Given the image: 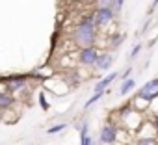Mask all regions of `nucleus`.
I'll list each match as a JSON object with an SVG mask.
<instances>
[{"label":"nucleus","mask_w":158,"mask_h":145,"mask_svg":"<svg viewBox=\"0 0 158 145\" xmlns=\"http://www.w3.org/2000/svg\"><path fill=\"white\" fill-rule=\"evenodd\" d=\"M158 99V78H151L149 82H145L138 93L134 95V106L138 102H145V104H151Z\"/></svg>","instance_id":"nucleus-2"},{"label":"nucleus","mask_w":158,"mask_h":145,"mask_svg":"<svg viewBox=\"0 0 158 145\" xmlns=\"http://www.w3.org/2000/svg\"><path fill=\"white\" fill-rule=\"evenodd\" d=\"M15 104V97L8 91H0V110H10Z\"/></svg>","instance_id":"nucleus-8"},{"label":"nucleus","mask_w":158,"mask_h":145,"mask_svg":"<svg viewBox=\"0 0 158 145\" xmlns=\"http://www.w3.org/2000/svg\"><path fill=\"white\" fill-rule=\"evenodd\" d=\"M114 19H115V13L110 8H95V11H93V21L99 30L108 28L114 23Z\"/></svg>","instance_id":"nucleus-4"},{"label":"nucleus","mask_w":158,"mask_h":145,"mask_svg":"<svg viewBox=\"0 0 158 145\" xmlns=\"http://www.w3.org/2000/svg\"><path fill=\"white\" fill-rule=\"evenodd\" d=\"M123 6H125V0H112V6H110V10H114V13L117 15V13H121Z\"/></svg>","instance_id":"nucleus-14"},{"label":"nucleus","mask_w":158,"mask_h":145,"mask_svg":"<svg viewBox=\"0 0 158 145\" xmlns=\"http://www.w3.org/2000/svg\"><path fill=\"white\" fill-rule=\"evenodd\" d=\"M132 71H134L132 67H127V69H125V71L121 72V82H125V80H128V78H130V75H132Z\"/></svg>","instance_id":"nucleus-19"},{"label":"nucleus","mask_w":158,"mask_h":145,"mask_svg":"<svg viewBox=\"0 0 158 145\" xmlns=\"http://www.w3.org/2000/svg\"><path fill=\"white\" fill-rule=\"evenodd\" d=\"M97 8H110L112 6V0H97Z\"/></svg>","instance_id":"nucleus-20"},{"label":"nucleus","mask_w":158,"mask_h":145,"mask_svg":"<svg viewBox=\"0 0 158 145\" xmlns=\"http://www.w3.org/2000/svg\"><path fill=\"white\" fill-rule=\"evenodd\" d=\"M24 86H26V78H21V80H13V82H10V84H8V89H6V91L13 95L15 91H19V89H21V88H24Z\"/></svg>","instance_id":"nucleus-12"},{"label":"nucleus","mask_w":158,"mask_h":145,"mask_svg":"<svg viewBox=\"0 0 158 145\" xmlns=\"http://www.w3.org/2000/svg\"><path fill=\"white\" fill-rule=\"evenodd\" d=\"M65 126H67V123H58V125H52V126H48V134H58V132H61V130H65Z\"/></svg>","instance_id":"nucleus-16"},{"label":"nucleus","mask_w":158,"mask_h":145,"mask_svg":"<svg viewBox=\"0 0 158 145\" xmlns=\"http://www.w3.org/2000/svg\"><path fill=\"white\" fill-rule=\"evenodd\" d=\"M101 52L97 47H88V48H80L76 54L78 58V63H80L82 67H95L97 65V60H99Z\"/></svg>","instance_id":"nucleus-3"},{"label":"nucleus","mask_w":158,"mask_h":145,"mask_svg":"<svg viewBox=\"0 0 158 145\" xmlns=\"http://www.w3.org/2000/svg\"><path fill=\"white\" fill-rule=\"evenodd\" d=\"M127 39V35L125 34H121V32H115V34H112L110 35V39H108V47L112 48V50H115V48H119L121 45H123V41Z\"/></svg>","instance_id":"nucleus-9"},{"label":"nucleus","mask_w":158,"mask_h":145,"mask_svg":"<svg viewBox=\"0 0 158 145\" xmlns=\"http://www.w3.org/2000/svg\"><path fill=\"white\" fill-rule=\"evenodd\" d=\"M39 104H41V110H43V112H47V110H48V101H47V97H45V93H43V91L39 93Z\"/></svg>","instance_id":"nucleus-17"},{"label":"nucleus","mask_w":158,"mask_h":145,"mask_svg":"<svg viewBox=\"0 0 158 145\" xmlns=\"http://www.w3.org/2000/svg\"><path fill=\"white\" fill-rule=\"evenodd\" d=\"M117 136H119L117 125L106 123V125H102V128L99 132V143H102V145H114L117 141Z\"/></svg>","instance_id":"nucleus-5"},{"label":"nucleus","mask_w":158,"mask_h":145,"mask_svg":"<svg viewBox=\"0 0 158 145\" xmlns=\"http://www.w3.org/2000/svg\"><path fill=\"white\" fill-rule=\"evenodd\" d=\"M149 26H151V19H147V23L143 24V28H141V34H145V32L149 30Z\"/></svg>","instance_id":"nucleus-21"},{"label":"nucleus","mask_w":158,"mask_h":145,"mask_svg":"<svg viewBox=\"0 0 158 145\" xmlns=\"http://www.w3.org/2000/svg\"><path fill=\"white\" fill-rule=\"evenodd\" d=\"M139 52H141V43H136V45L132 47V50H130V60H134Z\"/></svg>","instance_id":"nucleus-18"},{"label":"nucleus","mask_w":158,"mask_h":145,"mask_svg":"<svg viewBox=\"0 0 158 145\" xmlns=\"http://www.w3.org/2000/svg\"><path fill=\"white\" fill-rule=\"evenodd\" d=\"M119 77V72H108V75L104 77V78H101L97 84H95V93H104V91H108V88H110V84L115 80Z\"/></svg>","instance_id":"nucleus-7"},{"label":"nucleus","mask_w":158,"mask_h":145,"mask_svg":"<svg viewBox=\"0 0 158 145\" xmlns=\"http://www.w3.org/2000/svg\"><path fill=\"white\" fill-rule=\"evenodd\" d=\"M80 145H93V139L89 136V125L84 121V125L80 126Z\"/></svg>","instance_id":"nucleus-10"},{"label":"nucleus","mask_w":158,"mask_h":145,"mask_svg":"<svg viewBox=\"0 0 158 145\" xmlns=\"http://www.w3.org/2000/svg\"><path fill=\"white\" fill-rule=\"evenodd\" d=\"M112 65H114V54H112V52H101L95 69H97L99 72H104V71H108Z\"/></svg>","instance_id":"nucleus-6"},{"label":"nucleus","mask_w":158,"mask_h":145,"mask_svg":"<svg viewBox=\"0 0 158 145\" xmlns=\"http://www.w3.org/2000/svg\"><path fill=\"white\" fill-rule=\"evenodd\" d=\"M152 126H154V128H156V132H158V114L152 117Z\"/></svg>","instance_id":"nucleus-22"},{"label":"nucleus","mask_w":158,"mask_h":145,"mask_svg":"<svg viewBox=\"0 0 158 145\" xmlns=\"http://www.w3.org/2000/svg\"><path fill=\"white\" fill-rule=\"evenodd\" d=\"M134 88H136V78H128V80L121 82V88H119V95H121V97H125V95H128V93H130Z\"/></svg>","instance_id":"nucleus-11"},{"label":"nucleus","mask_w":158,"mask_h":145,"mask_svg":"<svg viewBox=\"0 0 158 145\" xmlns=\"http://www.w3.org/2000/svg\"><path fill=\"white\" fill-rule=\"evenodd\" d=\"M134 145H158V138H136Z\"/></svg>","instance_id":"nucleus-13"},{"label":"nucleus","mask_w":158,"mask_h":145,"mask_svg":"<svg viewBox=\"0 0 158 145\" xmlns=\"http://www.w3.org/2000/svg\"><path fill=\"white\" fill-rule=\"evenodd\" d=\"M104 93H106V91H104ZM104 93H95V95H91V97H89V99H88V101H86V104H84V108H89V106H91V104H95V102H97V101H101V99H102V95H104Z\"/></svg>","instance_id":"nucleus-15"},{"label":"nucleus","mask_w":158,"mask_h":145,"mask_svg":"<svg viewBox=\"0 0 158 145\" xmlns=\"http://www.w3.org/2000/svg\"><path fill=\"white\" fill-rule=\"evenodd\" d=\"M99 37V28L95 26L93 15H86L78 21L74 32H73V41L78 48H88L95 47V41Z\"/></svg>","instance_id":"nucleus-1"}]
</instances>
